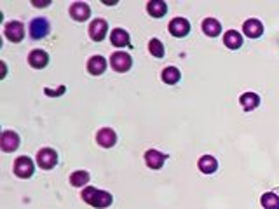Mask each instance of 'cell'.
<instances>
[{
  "instance_id": "cell-1",
  "label": "cell",
  "mask_w": 279,
  "mask_h": 209,
  "mask_svg": "<svg viewBox=\"0 0 279 209\" xmlns=\"http://www.w3.org/2000/svg\"><path fill=\"white\" fill-rule=\"evenodd\" d=\"M82 199H84V203H87L89 206L100 208V209L108 208L112 203H114L112 194L105 192V190H98V189H94V187H87V189H84Z\"/></svg>"
},
{
  "instance_id": "cell-2",
  "label": "cell",
  "mask_w": 279,
  "mask_h": 209,
  "mask_svg": "<svg viewBox=\"0 0 279 209\" xmlns=\"http://www.w3.org/2000/svg\"><path fill=\"white\" fill-rule=\"evenodd\" d=\"M110 65H112V68H114L115 72L124 73V72H128V70L131 68L133 59H131V56H129L128 52L117 51V52H114V54L110 56Z\"/></svg>"
},
{
  "instance_id": "cell-3",
  "label": "cell",
  "mask_w": 279,
  "mask_h": 209,
  "mask_svg": "<svg viewBox=\"0 0 279 209\" xmlns=\"http://www.w3.org/2000/svg\"><path fill=\"white\" fill-rule=\"evenodd\" d=\"M33 161H31L30 157H26V155H21V157L16 159V162H14V173H16L17 178H30L31 175H33Z\"/></svg>"
},
{
  "instance_id": "cell-4",
  "label": "cell",
  "mask_w": 279,
  "mask_h": 209,
  "mask_svg": "<svg viewBox=\"0 0 279 209\" xmlns=\"http://www.w3.org/2000/svg\"><path fill=\"white\" fill-rule=\"evenodd\" d=\"M3 35L7 37V40L14 42V44L21 42L24 38L23 23H21V21H10V23H7L5 28H3Z\"/></svg>"
},
{
  "instance_id": "cell-5",
  "label": "cell",
  "mask_w": 279,
  "mask_h": 209,
  "mask_svg": "<svg viewBox=\"0 0 279 209\" xmlns=\"http://www.w3.org/2000/svg\"><path fill=\"white\" fill-rule=\"evenodd\" d=\"M58 162V154L52 148H42L37 154V164L42 169H52Z\"/></svg>"
},
{
  "instance_id": "cell-6",
  "label": "cell",
  "mask_w": 279,
  "mask_h": 209,
  "mask_svg": "<svg viewBox=\"0 0 279 209\" xmlns=\"http://www.w3.org/2000/svg\"><path fill=\"white\" fill-rule=\"evenodd\" d=\"M107 31H108V24L105 19L98 17V19L91 21L89 24V37L93 38L94 42H101L105 37H107Z\"/></svg>"
},
{
  "instance_id": "cell-7",
  "label": "cell",
  "mask_w": 279,
  "mask_h": 209,
  "mask_svg": "<svg viewBox=\"0 0 279 209\" xmlns=\"http://www.w3.org/2000/svg\"><path fill=\"white\" fill-rule=\"evenodd\" d=\"M49 21L45 17H35L30 23V35L33 38H44L49 33Z\"/></svg>"
},
{
  "instance_id": "cell-8",
  "label": "cell",
  "mask_w": 279,
  "mask_h": 209,
  "mask_svg": "<svg viewBox=\"0 0 279 209\" xmlns=\"http://www.w3.org/2000/svg\"><path fill=\"white\" fill-rule=\"evenodd\" d=\"M96 141H98V145H100V147L110 148V147H114V145L117 143V134H115V131L110 129V127H103V129L98 131Z\"/></svg>"
},
{
  "instance_id": "cell-9",
  "label": "cell",
  "mask_w": 279,
  "mask_h": 209,
  "mask_svg": "<svg viewBox=\"0 0 279 209\" xmlns=\"http://www.w3.org/2000/svg\"><path fill=\"white\" fill-rule=\"evenodd\" d=\"M190 31V23L185 17H175V19L169 23V33L173 37H185Z\"/></svg>"
},
{
  "instance_id": "cell-10",
  "label": "cell",
  "mask_w": 279,
  "mask_h": 209,
  "mask_svg": "<svg viewBox=\"0 0 279 209\" xmlns=\"http://www.w3.org/2000/svg\"><path fill=\"white\" fill-rule=\"evenodd\" d=\"M70 16L75 21H86L91 16V7L84 2H75L70 5Z\"/></svg>"
},
{
  "instance_id": "cell-11",
  "label": "cell",
  "mask_w": 279,
  "mask_h": 209,
  "mask_svg": "<svg viewBox=\"0 0 279 209\" xmlns=\"http://www.w3.org/2000/svg\"><path fill=\"white\" fill-rule=\"evenodd\" d=\"M28 63H30L33 68L40 70V68H45L49 63V56L45 51H42V49H35V51L30 52V56H28Z\"/></svg>"
},
{
  "instance_id": "cell-12",
  "label": "cell",
  "mask_w": 279,
  "mask_h": 209,
  "mask_svg": "<svg viewBox=\"0 0 279 209\" xmlns=\"http://www.w3.org/2000/svg\"><path fill=\"white\" fill-rule=\"evenodd\" d=\"M0 145H2L3 152H14L19 147V136H17V133H14V131H5V133L2 134Z\"/></svg>"
},
{
  "instance_id": "cell-13",
  "label": "cell",
  "mask_w": 279,
  "mask_h": 209,
  "mask_svg": "<svg viewBox=\"0 0 279 209\" xmlns=\"http://www.w3.org/2000/svg\"><path fill=\"white\" fill-rule=\"evenodd\" d=\"M243 31H245L246 37L259 38L260 35L264 33V24L260 23L259 19H248V21H245V24H243Z\"/></svg>"
},
{
  "instance_id": "cell-14",
  "label": "cell",
  "mask_w": 279,
  "mask_h": 209,
  "mask_svg": "<svg viewBox=\"0 0 279 209\" xmlns=\"http://www.w3.org/2000/svg\"><path fill=\"white\" fill-rule=\"evenodd\" d=\"M145 162L150 169H161L166 162V155L161 154L159 150H148L145 154Z\"/></svg>"
},
{
  "instance_id": "cell-15",
  "label": "cell",
  "mask_w": 279,
  "mask_h": 209,
  "mask_svg": "<svg viewBox=\"0 0 279 209\" xmlns=\"http://www.w3.org/2000/svg\"><path fill=\"white\" fill-rule=\"evenodd\" d=\"M105 70H107V59L103 56H93V58H89V61H87V72L91 75H101V73H105Z\"/></svg>"
},
{
  "instance_id": "cell-16",
  "label": "cell",
  "mask_w": 279,
  "mask_h": 209,
  "mask_svg": "<svg viewBox=\"0 0 279 209\" xmlns=\"http://www.w3.org/2000/svg\"><path fill=\"white\" fill-rule=\"evenodd\" d=\"M197 166H199L201 173H204V175H213L218 169L217 159L211 157V155H203V157L199 159V162H197Z\"/></svg>"
},
{
  "instance_id": "cell-17",
  "label": "cell",
  "mask_w": 279,
  "mask_h": 209,
  "mask_svg": "<svg viewBox=\"0 0 279 209\" xmlns=\"http://www.w3.org/2000/svg\"><path fill=\"white\" fill-rule=\"evenodd\" d=\"M147 12L150 14L152 17H162L166 12H168V5L162 0H150L147 3Z\"/></svg>"
},
{
  "instance_id": "cell-18",
  "label": "cell",
  "mask_w": 279,
  "mask_h": 209,
  "mask_svg": "<svg viewBox=\"0 0 279 209\" xmlns=\"http://www.w3.org/2000/svg\"><path fill=\"white\" fill-rule=\"evenodd\" d=\"M224 44L229 49H239L243 45V35L236 30H229L224 35Z\"/></svg>"
},
{
  "instance_id": "cell-19",
  "label": "cell",
  "mask_w": 279,
  "mask_h": 209,
  "mask_svg": "<svg viewBox=\"0 0 279 209\" xmlns=\"http://www.w3.org/2000/svg\"><path fill=\"white\" fill-rule=\"evenodd\" d=\"M110 40L115 47H126L129 44V33L122 28H115V30H112Z\"/></svg>"
},
{
  "instance_id": "cell-20",
  "label": "cell",
  "mask_w": 279,
  "mask_h": 209,
  "mask_svg": "<svg viewBox=\"0 0 279 209\" xmlns=\"http://www.w3.org/2000/svg\"><path fill=\"white\" fill-rule=\"evenodd\" d=\"M203 31L208 37H217L222 31V24L218 23L215 17H206V19L203 21Z\"/></svg>"
},
{
  "instance_id": "cell-21",
  "label": "cell",
  "mask_w": 279,
  "mask_h": 209,
  "mask_svg": "<svg viewBox=\"0 0 279 209\" xmlns=\"http://www.w3.org/2000/svg\"><path fill=\"white\" fill-rule=\"evenodd\" d=\"M239 103L243 105V108H245L246 112H250V110L257 108V106L260 105V98H259V94H255V93H245L239 98Z\"/></svg>"
},
{
  "instance_id": "cell-22",
  "label": "cell",
  "mask_w": 279,
  "mask_h": 209,
  "mask_svg": "<svg viewBox=\"0 0 279 209\" xmlns=\"http://www.w3.org/2000/svg\"><path fill=\"white\" fill-rule=\"evenodd\" d=\"M180 70L175 68V66H168V68L162 70V80H164L168 86H175V84H178L180 80Z\"/></svg>"
},
{
  "instance_id": "cell-23",
  "label": "cell",
  "mask_w": 279,
  "mask_h": 209,
  "mask_svg": "<svg viewBox=\"0 0 279 209\" xmlns=\"http://www.w3.org/2000/svg\"><path fill=\"white\" fill-rule=\"evenodd\" d=\"M260 203H262L264 209H279V197L273 192L264 194Z\"/></svg>"
},
{
  "instance_id": "cell-24",
  "label": "cell",
  "mask_w": 279,
  "mask_h": 209,
  "mask_svg": "<svg viewBox=\"0 0 279 209\" xmlns=\"http://www.w3.org/2000/svg\"><path fill=\"white\" fill-rule=\"evenodd\" d=\"M89 182V173L87 171H75L70 175V183L73 187H84Z\"/></svg>"
},
{
  "instance_id": "cell-25",
  "label": "cell",
  "mask_w": 279,
  "mask_h": 209,
  "mask_svg": "<svg viewBox=\"0 0 279 209\" xmlns=\"http://www.w3.org/2000/svg\"><path fill=\"white\" fill-rule=\"evenodd\" d=\"M148 51H150V54L154 58H162L164 56V45H162V42L159 38H152L148 42Z\"/></svg>"
}]
</instances>
